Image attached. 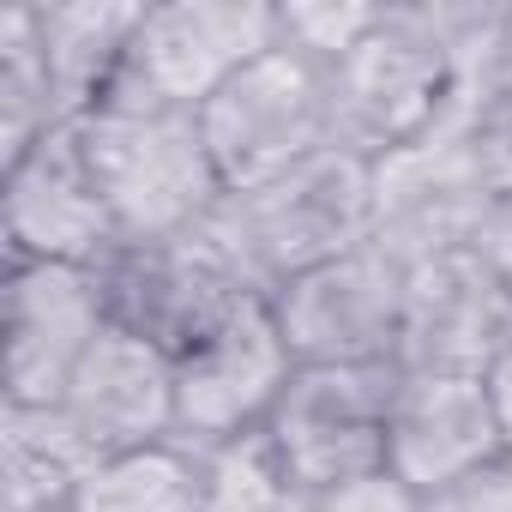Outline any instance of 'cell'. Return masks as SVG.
<instances>
[{
	"label": "cell",
	"instance_id": "obj_1",
	"mask_svg": "<svg viewBox=\"0 0 512 512\" xmlns=\"http://www.w3.org/2000/svg\"><path fill=\"white\" fill-rule=\"evenodd\" d=\"M205 235L223 247L235 278L272 302L302 272L374 241V163L326 145L266 187L223 193L205 217Z\"/></svg>",
	"mask_w": 512,
	"mask_h": 512
},
{
	"label": "cell",
	"instance_id": "obj_2",
	"mask_svg": "<svg viewBox=\"0 0 512 512\" xmlns=\"http://www.w3.org/2000/svg\"><path fill=\"white\" fill-rule=\"evenodd\" d=\"M79 145H85V169H91L109 217H115L121 247L187 235L223 199V181L211 169L199 115L97 109V115L79 121Z\"/></svg>",
	"mask_w": 512,
	"mask_h": 512
},
{
	"label": "cell",
	"instance_id": "obj_3",
	"mask_svg": "<svg viewBox=\"0 0 512 512\" xmlns=\"http://www.w3.org/2000/svg\"><path fill=\"white\" fill-rule=\"evenodd\" d=\"M199 133L223 193L266 187L332 145V67L278 43L199 109Z\"/></svg>",
	"mask_w": 512,
	"mask_h": 512
},
{
	"label": "cell",
	"instance_id": "obj_4",
	"mask_svg": "<svg viewBox=\"0 0 512 512\" xmlns=\"http://www.w3.org/2000/svg\"><path fill=\"white\" fill-rule=\"evenodd\" d=\"M266 49H278V7H260V0H169V7H145L103 109L199 115Z\"/></svg>",
	"mask_w": 512,
	"mask_h": 512
},
{
	"label": "cell",
	"instance_id": "obj_5",
	"mask_svg": "<svg viewBox=\"0 0 512 512\" xmlns=\"http://www.w3.org/2000/svg\"><path fill=\"white\" fill-rule=\"evenodd\" d=\"M494 79V73H488ZM464 79L434 43L416 7H386V19L332 67V145L380 163L428 139Z\"/></svg>",
	"mask_w": 512,
	"mask_h": 512
},
{
	"label": "cell",
	"instance_id": "obj_6",
	"mask_svg": "<svg viewBox=\"0 0 512 512\" xmlns=\"http://www.w3.org/2000/svg\"><path fill=\"white\" fill-rule=\"evenodd\" d=\"M97 278H103L109 326L157 344L169 362H181L241 302H253V290L235 278V266L205 235V223L187 229V235H169V241H127V247H115L97 266Z\"/></svg>",
	"mask_w": 512,
	"mask_h": 512
},
{
	"label": "cell",
	"instance_id": "obj_7",
	"mask_svg": "<svg viewBox=\"0 0 512 512\" xmlns=\"http://www.w3.org/2000/svg\"><path fill=\"white\" fill-rule=\"evenodd\" d=\"M296 380V356L272 320V302H241L205 344L175 362V446L217 452L260 434Z\"/></svg>",
	"mask_w": 512,
	"mask_h": 512
},
{
	"label": "cell",
	"instance_id": "obj_8",
	"mask_svg": "<svg viewBox=\"0 0 512 512\" xmlns=\"http://www.w3.org/2000/svg\"><path fill=\"white\" fill-rule=\"evenodd\" d=\"M398 368H296L284 386L266 440L278 464L308 488L332 494L386 470V410Z\"/></svg>",
	"mask_w": 512,
	"mask_h": 512
},
{
	"label": "cell",
	"instance_id": "obj_9",
	"mask_svg": "<svg viewBox=\"0 0 512 512\" xmlns=\"http://www.w3.org/2000/svg\"><path fill=\"white\" fill-rule=\"evenodd\" d=\"M272 320L296 368H398L404 266L374 241L338 253L272 296Z\"/></svg>",
	"mask_w": 512,
	"mask_h": 512
},
{
	"label": "cell",
	"instance_id": "obj_10",
	"mask_svg": "<svg viewBox=\"0 0 512 512\" xmlns=\"http://www.w3.org/2000/svg\"><path fill=\"white\" fill-rule=\"evenodd\" d=\"M109 302L97 266H49L13 260L0 296V386L19 410H49L67 398L85 350L103 338Z\"/></svg>",
	"mask_w": 512,
	"mask_h": 512
},
{
	"label": "cell",
	"instance_id": "obj_11",
	"mask_svg": "<svg viewBox=\"0 0 512 512\" xmlns=\"http://www.w3.org/2000/svg\"><path fill=\"white\" fill-rule=\"evenodd\" d=\"M494 205L500 199L488 193L464 133H428L374 163V247L392 253L404 272L476 247Z\"/></svg>",
	"mask_w": 512,
	"mask_h": 512
},
{
	"label": "cell",
	"instance_id": "obj_12",
	"mask_svg": "<svg viewBox=\"0 0 512 512\" xmlns=\"http://www.w3.org/2000/svg\"><path fill=\"white\" fill-rule=\"evenodd\" d=\"M512 350V290L476 247L440 253L404 272L398 368L482 380Z\"/></svg>",
	"mask_w": 512,
	"mask_h": 512
},
{
	"label": "cell",
	"instance_id": "obj_13",
	"mask_svg": "<svg viewBox=\"0 0 512 512\" xmlns=\"http://www.w3.org/2000/svg\"><path fill=\"white\" fill-rule=\"evenodd\" d=\"M7 241L13 260H49V266H103L121 247L115 217L85 169L79 121L49 127L7 169Z\"/></svg>",
	"mask_w": 512,
	"mask_h": 512
},
{
	"label": "cell",
	"instance_id": "obj_14",
	"mask_svg": "<svg viewBox=\"0 0 512 512\" xmlns=\"http://www.w3.org/2000/svg\"><path fill=\"white\" fill-rule=\"evenodd\" d=\"M494 458H506V440L482 380L398 368L386 410V476H398L410 494H440Z\"/></svg>",
	"mask_w": 512,
	"mask_h": 512
},
{
	"label": "cell",
	"instance_id": "obj_15",
	"mask_svg": "<svg viewBox=\"0 0 512 512\" xmlns=\"http://www.w3.org/2000/svg\"><path fill=\"white\" fill-rule=\"evenodd\" d=\"M55 410L73 422V434L91 446L97 464L121 452L169 446L175 440V362L157 344L121 326H103V338L85 350Z\"/></svg>",
	"mask_w": 512,
	"mask_h": 512
},
{
	"label": "cell",
	"instance_id": "obj_16",
	"mask_svg": "<svg viewBox=\"0 0 512 512\" xmlns=\"http://www.w3.org/2000/svg\"><path fill=\"white\" fill-rule=\"evenodd\" d=\"M139 19H145V7H127V0H49V7H37L43 61H49L61 121H85L109 103Z\"/></svg>",
	"mask_w": 512,
	"mask_h": 512
},
{
	"label": "cell",
	"instance_id": "obj_17",
	"mask_svg": "<svg viewBox=\"0 0 512 512\" xmlns=\"http://www.w3.org/2000/svg\"><path fill=\"white\" fill-rule=\"evenodd\" d=\"M97 470L91 446L73 434V422L49 410L7 404V434H0V482H7V512H67L79 482Z\"/></svg>",
	"mask_w": 512,
	"mask_h": 512
},
{
	"label": "cell",
	"instance_id": "obj_18",
	"mask_svg": "<svg viewBox=\"0 0 512 512\" xmlns=\"http://www.w3.org/2000/svg\"><path fill=\"white\" fill-rule=\"evenodd\" d=\"M199 494H205L199 452L169 440V446L103 458L79 482L67 512H199Z\"/></svg>",
	"mask_w": 512,
	"mask_h": 512
},
{
	"label": "cell",
	"instance_id": "obj_19",
	"mask_svg": "<svg viewBox=\"0 0 512 512\" xmlns=\"http://www.w3.org/2000/svg\"><path fill=\"white\" fill-rule=\"evenodd\" d=\"M61 127L55 115V85L43 61V31L31 0H0V145H7V169L49 133Z\"/></svg>",
	"mask_w": 512,
	"mask_h": 512
},
{
	"label": "cell",
	"instance_id": "obj_20",
	"mask_svg": "<svg viewBox=\"0 0 512 512\" xmlns=\"http://www.w3.org/2000/svg\"><path fill=\"white\" fill-rule=\"evenodd\" d=\"M199 470H205L199 512H314V494L278 464L266 428L217 452H199Z\"/></svg>",
	"mask_w": 512,
	"mask_h": 512
},
{
	"label": "cell",
	"instance_id": "obj_21",
	"mask_svg": "<svg viewBox=\"0 0 512 512\" xmlns=\"http://www.w3.org/2000/svg\"><path fill=\"white\" fill-rule=\"evenodd\" d=\"M386 19V7H338V0H302V7H278V43L314 55L320 67H338L374 25Z\"/></svg>",
	"mask_w": 512,
	"mask_h": 512
},
{
	"label": "cell",
	"instance_id": "obj_22",
	"mask_svg": "<svg viewBox=\"0 0 512 512\" xmlns=\"http://www.w3.org/2000/svg\"><path fill=\"white\" fill-rule=\"evenodd\" d=\"M470 151L482 163V181L494 199H512V91L488 79V97L470 121Z\"/></svg>",
	"mask_w": 512,
	"mask_h": 512
},
{
	"label": "cell",
	"instance_id": "obj_23",
	"mask_svg": "<svg viewBox=\"0 0 512 512\" xmlns=\"http://www.w3.org/2000/svg\"><path fill=\"white\" fill-rule=\"evenodd\" d=\"M422 512H512V452L470 470L464 482H452L440 494H422Z\"/></svg>",
	"mask_w": 512,
	"mask_h": 512
},
{
	"label": "cell",
	"instance_id": "obj_24",
	"mask_svg": "<svg viewBox=\"0 0 512 512\" xmlns=\"http://www.w3.org/2000/svg\"><path fill=\"white\" fill-rule=\"evenodd\" d=\"M314 512H422V494H410L398 476H362L350 488H332V494H314Z\"/></svg>",
	"mask_w": 512,
	"mask_h": 512
},
{
	"label": "cell",
	"instance_id": "obj_25",
	"mask_svg": "<svg viewBox=\"0 0 512 512\" xmlns=\"http://www.w3.org/2000/svg\"><path fill=\"white\" fill-rule=\"evenodd\" d=\"M476 253L500 272V284L512 290V199H500V205H494V217H488V229H482Z\"/></svg>",
	"mask_w": 512,
	"mask_h": 512
},
{
	"label": "cell",
	"instance_id": "obj_26",
	"mask_svg": "<svg viewBox=\"0 0 512 512\" xmlns=\"http://www.w3.org/2000/svg\"><path fill=\"white\" fill-rule=\"evenodd\" d=\"M482 386H488V398H494V416H500V440H506V452H512V350L482 374Z\"/></svg>",
	"mask_w": 512,
	"mask_h": 512
},
{
	"label": "cell",
	"instance_id": "obj_27",
	"mask_svg": "<svg viewBox=\"0 0 512 512\" xmlns=\"http://www.w3.org/2000/svg\"><path fill=\"white\" fill-rule=\"evenodd\" d=\"M494 85L512 91V13H506V37H500V61H494Z\"/></svg>",
	"mask_w": 512,
	"mask_h": 512
}]
</instances>
